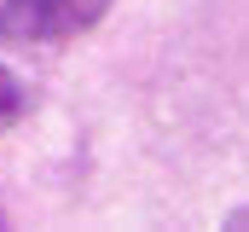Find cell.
<instances>
[{
	"mask_svg": "<svg viewBox=\"0 0 249 232\" xmlns=\"http://www.w3.org/2000/svg\"><path fill=\"white\" fill-rule=\"evenodd\" d=\"M23 105H29V93H23V87L12 81V70L0 64V134H6V128H12V122L23 116Z\"/></svg>",
	"mask_w": 249,
	"mask_h": 232,
	"instance_id": "obj_2",
	"label": "cell"
},
{
	"mask_svg": "<svg viewBox=\"0 0 249 232\" xmlns=\"http://www.w3.org/2000/svg\"><path fill=\"white\" fill-rule=\"evenodd\" d=\"M110 12V0H0V41L12 47H41V41H70L93 29Z\"/></svg>",
	"mask_w": 249,
	"mask_h": 232,
	"instance_id": "obj_1",
	"label": "cell"
}]
</instances>
